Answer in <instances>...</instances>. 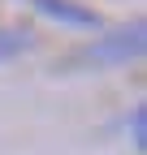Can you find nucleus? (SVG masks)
Returning a JSON list of instances; mask_svg holds the SVG:
<instances>
[{"label":"nucleus","mask_w":147,"mask_h":155,"mask_svg":"<svg viewBox=\"0 0 147 155\" xmlns=\"http://www.w3.org/2000/svg\"><path fill=\"white\" fill-rule=\"evenodd\" d=\"M143 48H147V30H143V22H130L121 30L100 35L95 43H87L82 52H74L69 61L74 65H125V61H134V56H143Z\"/></svg>","instance_id":"obj_1"},{"label":"nucleus","mask_w":147,"mask_h":155,"mask_svg":"<svg viewBox=\"0 0 147 155\" xmlns=\"http://www.w3.org/2000/svg\"><path fill=\"white\" fill-rule=\"evenodd\" d=\"M35 9H39L43 17H52V22H65V26H100V13L78 5V0H30Z\"/></svg>","instance_id":"obj_2"},{"label":"nucleus","mask_w":147,"mask_h":155,"mask_svg":"<svg viewBox=\"0 0 147 155\" xmlns=\"http://www.w3.org/2000/svg\"><path fill=\"white\" fill-rule=\"evenodd\" d=\"M35 48V35L22 30V26H0V61H9V56H22Z\"/></svg>","instance_id":"obj_3"},{"label":"nucleus","mask_w":147,"mask_h":155,"mask_svg":"<svg viewBox=\"0 0 147 155\" xmlns=\"http://www.w3.org/2000/svg\"><path fill=\"white\" fill-rule=\"evenodd\" d=\"M130 138H134L138 151L147 147V108H134V116H130Z\"/></svg>","instance_id":"obj_4"}]
</instances>
